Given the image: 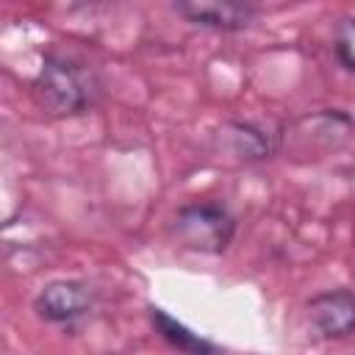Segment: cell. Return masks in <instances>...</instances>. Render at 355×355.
I'll use <instances>...</instances> for the list:
<instances>
[{
	"instance_id": "2",
	"label": "cell",
	"mask_w": 355,
	"mask_h": 355,
	"mask_svg": "<svg viewBox=\"0 0 355 355\" xmlns=\"http://www.w3.org/2000/svg\"><path fill=\"white\" fill-rule=\"evenodd\" d=\"M169 230L186 250L205 252V255H222L236 236V216L230 214L225 202L197 200L175 211Z\"/></svg>"
},
{
	"instance_id": "3",
	"label": "cell",
	"mask_w": 355,
	"mask_h": 355,
	"mask_svg": "<svg viewBox=\"0 0 355 355\" xmlns=\"http://www.w3.org/2000/svg\"><path fill=\"white\" fill-rule=\"evenodd\" d=\"M94 302L97 294L86 280H50L33 297V311L50 324H69L83 319Z\"/></svg>"
},
{
	"instance_id": "5",
	"label": "cell",
	"mask_w": 355,
	"mask_h": 355,
	"mask_svg": "<svg viewBox=\"0 0 355 355\" xmlns=\"http://www.w3.org/2000/svg\"><path fill=\"white\" fill-rule=\"evenodd\" d=\"M311 324L324 338H347L355 333V294L349 288H327L308 300Z\"/></svg>"
},
{
	"instance_id": "1",
	"label": "cell",
	"mask_w": 355,
	"mask_h": 355,
	"mask_svg": "<svg viewBox=\"0 0 355 355\" xmlns=\"http://www.w3.org/2000/svg\"><path fill=\"white\" fill-rule=\"evenodd\" d=\"M31 92H33L36 105L47 116L67 119V116H80L89 108H94L100 100L103 83L86 61H78L72 55L47 53L31 83Z\"/></svg>"
},
{
	"instance_id": "9",
	"label": "cell",
	"mask_w": 355,
	"mask_h": 355,
	"mask_svg": "<svg viewBox=\"0 0 355 355\" xmlns=\"http://www.w3.org/2000/svg\"><path fill=\"white\" fill-rule=\"evenodd\" d=\"M80 3H105V0H80Z\"/></svg>"
},
{
	"instance_id": "7",
	"label": "cell",
	"mask_w": 355,
	"mask_h": 355,
	"mask_svg": "<svg viewBox=\"0 0 355 355\" xmlns=\"http://www.w3.org/2000/svg\"><path fill=\"white\" fill-rule=\"evenodd\" d=\"M147 316H150L153 330H155L169 347L180 349V352H200V355H205V352H214V349H216V344H211L208 338L197 336L194 330H189L183 322H178L172 313H166V311L158 308V305H150V308H147Z\"/></svg>"
},
{
	"instance_id": "4",
	"label": "cell",
	"mask_w": 355,
	"mask_h": 355,
	"mask_svg": "<svg viewBox=\"0 0 355 355\" xmlns=\"http://www.w3.org/2000/svg\"><path fill=\"white\" fill-rule=\"evenodd\" d=\"M180 19L208 31H244L255 19V0H175Z\"/></svg>"
},
{
	"instance_id": "6",
	"label": "cell",
	"mask_w": 355,
	"mask_h": 355,
	"mask_svg": "<svg viewBox=\"0 0 355 355\" xmlns=\"http://www.w3.org/2000/svg\"><path fill=\"white\" fill-rule=\"evenodd\" d=\"M230 133V144H233V153L244 161H263V158H272L277 150H280V136L261 128V125H252V122H230L225 125Z\"/></svg>"
},
{
	"instance_id": "8",
	"label": "cell",
	"mask_w": 355,
	"mask_h": 355,
	"mask_svg": "<svg viewBox=\"0 0 355 355\" xmlns=\"http://www.w3.org/2000/svg\"><path fill=\"white\" fill-rule=\"evenodd\" d=\"M333 55L347 72H355V17L338 22L333 33Z\"/></svg>"
}]
</instances>
